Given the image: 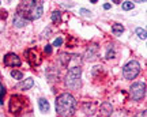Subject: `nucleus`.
I'll return each instance as SVG.
<instances>
[{
    "label": "nucleus",
    "instance_id": "nucleus-1",
    "mask_svg": "<svg viewBox=\"0 0 147 117\" xmlns=\"http://www.w3.org/2000/svg\"><path fill=\"white\" fill-rule=\"evenodd\" d=\"M44 12V0H21L16 14L27 21L40 19Z\"/></svg>",
    "mask_w": 147,
    "mask_h": 117
},
{
    "label": "nucleus",
    "instance_id": "nucleus-2",
    "mask_svg": "<svg viewBox=\"0 0 147 117\" xmlns=\"http://www.w3.org/2000/svg\"><path fill=\"white\" fill-rule=\"evenodd\" d=\"M55 105H56V112L60 117H71L76 109V100L74 98L72 94L64 93L56 98Z\"/></svg>",
    "mask_w": 147,
    "mask_h": 117
},
{
    "label": "nucleus",
    "instance_id": "nucleus-3",
    "mask_svg": "<svg viewBox=\"0 0 147 117\" xmlns=\"http://www.w3.org/2000/svg\"><path fill=\"white\" fill-rule=\"evenodd\" d=\"M80 76H82V68L80 67H74L65 75V85L69 89H79L80 87Z\"/></svg>",
    "mask_w": 147,
    "mask_h": 117
},
{
    "label": "nucleus",
    "instance_id": "nucleus-4",
    "mask_svg": "<svg viewBox=\"0 0 147 117\" xmlns=\"http://www.w3.org/2000/svg\"><path fill=\"white\" fill-rule=\"evenodd\" d=\"M139 74H140V64L136 60H131L123 68V76L127 80H134Z\"/></svg>",
    "mask_w": 147,
    "mask_h": 117
},
{
    "label": "nucleus",
    "instance_id": "nucleus-5",
    "mask_svg": "<svg viewBox=\"0 0 147 117\" xmlns=\"http://www.w3.org/2000/svg\"><path fill=\"white\" fill-rule=\"evenodd\" d=\"M129 95L134 101H140L146 97V83L144 82H135L129 87Z\"/></svg>",
    "mask_w": 147,
    "mask_h": 117
},
{
    "label": "nucleus",
    "instance_id": "nucleus-6",
    "mask_svg": "<svg viewBox=\"0 0 147 117\" xmlns=\"http://www.w3.org/2000/svg\"><path fill=\"white\" fill-rule=\"evenodd\" d=\"M25 105H26V100L19 94H15V95L11 97L10 100V112L14 113V114H19L23 110Z\"/></svg>",
    "mask_w": 147,
    "mask_h": 117
},
{
    "label": "nucleus",
    "instance_id": "nucleus-7",
    "mask_svg": "<svg viewBox=\"0 0 147 117\" xmlns=\"http://www.w3.org/2000/svg\"><path fill=\"white\" fill-rule=\"evenodd\" d=\"M4 64L7 67H19L22 64V60L19 58V56L15 53H7L4 56Z\"/></svg>",
    "mask_w": 147,
    "mask_h": 117
},
{
    "label": "nucleus",
    "instance_id": "nucleus-8",
    "mask_svg": "<svg viewBox=\"0 0 147 117\" xmlns=\"http://www.w3.org/2000/svg\"><path fill=\"white\" fill-rule=\"evenodd\" d=\"M112 113H113L112 104H109V102L101 104V106H100V116L101 117H109V116H112Z\"/></svg>",
    "mask_w": 147,
    "mask_h": 117
},
{
    "label": "nucleus",
    "instance_id": "nucleus-9",
    "mask_svg": "<svg viewBox=\"0 0 147 117\" xmlns=\"http://www.w3.org/2000/svg\"><path fill=\"white\" fill-rule=\"evenodd\" d=\"M27 23H29V21H27V19H25V18H22L21 15H18V14H15V15H14L12 25H14L15 27H25V26H27Z\"/></svg>",
    "mask_w": 147,
    "mask_h": 117
},
{
    "label": "nucleus",
    "instance_id": "nucleus-10",
    "mask_svg": "<svg viewBox=\"0 0 147 117\" xmlns=\"http://www.w3.org/2000/svg\"><path fill=\"white\" fill-rule=\"evenodd\" d=\"M38 106H40V110H41L42 113H48L49 109H51L49 102H48L47 98H40V100H38Z\"/></svg>",
    "mask_w": 147,
    "mask_h": 117
},
{
    "label": "nucleus",
    "instance_id": "nucleus-11",
    "mask_svg": "<svg viewBox=\"0 0 147 117\" xmlns=\"http://www.w3.org/2000/svg\"><path fill=\"white\" fill-rule=\"evenodd\" d=\"M26 54H27V57H29V61H30L33 65L38 63V60H36V58H38V56H37V52L34 49H29L26 52Z\"/></svg>",
    "mask_w": 147,
    "mask_h": 117
},
{
    "label": "nucleus",
    "instance_id": "nucleus-12",
    "mask_svg": "<svg viewBox=\"0 0 147 117\" xmlns=\"http://www.w3.org/2000/svg\"><path fill=\"white\" fill-rule=\"evenodd\" d=\"M33 79L32 78H27V79L22 80L21 83H19V89H22V90H29L30 87H33Z\"/></svg>",
    "mask_w": 147,
    "mask_h": 117
},
{
    "label": "nucleus",
    "instance_id": "nucleus-13",
    "mask_svg": "<svg viewBox=\"0 0 147 117\" xmlns=\"http://www.w3.org/2000/svg\"><path fill=\"white\" fill-rule=\"evenodd\" d=\"M124 32V26L120 25V23H115L113 26H112V33L115 34V36H121Z\"/></svg>",
    "mask_w": 147,
    "mask_h": 117
},
{
    "label": "nucleus",
    "instance_id": "nucleus-14",
    "mask_svg": "<svg viewBox=\"0 0 147 117\" xmlns=\"http://www.w3.org/2000/svg\"><path fill=\"white\" fill-rule=\"evenodd\" d=\"M59 57H60V58H59V61H60V64H61L63 67H67V65H68L69 57H71L68 53H61L60 56H59Z\"/></svg>",
    "mask_w": 147,
    "mask_h": 117
},
{
    "label": "nucleus",
    "instance_id": "nucleus-15",
    "mask_svg": "<svg viewBox=\"0 0 147 117\" xmlns=\"http://www.w3.org/2000/svg\"><path fill=\"white\" fill-rule=\"evenodd\" d=\"M135 33L138 34V37L140 38V40H146L147 38V33L144 29H142V27H136L135 29Z\"/></svg>",
    "mask_w": 147,
    "mask_h": 117
},
{
    "label": "nucleus",
    "instance_id": "nucleus-16",
    "mask_svg": "<svg viewBox=\"0 0 147 117\" xmlns=\"http://www.w3.org/2000/svg\"><path fill=\"white\" fill-rule=\"evenodd\" d=\"M61 21V12L60 11H53L52 12V22L53 23H59Z\"/></svg>",
    "mask_w": 147,
    "mask_h": 117
},
{
    "label": "nucleus",
    "instance_id": "nucleus-17",
    "mask_svg": "<svg viewBox=\"0 0 147 117\" xmlns=\"http://www.w3.org/2000/svg\"><path fill=\"white\" fill-rule=\"evenodd\" d=\"M11 76L16 80H22L23 79V74H22L21 71H16V69H12L11 71Z\"/></svg>",
    "mask_w": 147,
    "mask_h": 117
},
{
    "label": "nucleus",
    "instance_id": "nucleus-18",
    "mask_svg": "<svg viewBox=\"0 0 147 117\" xmlns=\"http://www.w3.org/2000/svg\"><path fill=\"white\" fill-rule=\"evenodd\" d=\"M134 3H131V1H124L123 3V10L124 11H129V10H132L134 8Z\"/></svg>",
    "mask_w": 147,
    "mask_h": 117
},
{
    "label": "nucleus",
    "instance_id": "nucleus-19",
    "mask_svg": "<svg viewBox=\"0 0 147 117\" xmlns=\"http://www.w3.org/2000/svg\"><path fill=\"white\" fill-rule=\"evenodd\" d=\"M79 14H80V15H83V16H91L93 15V14H91V11L86 10V8H80V10H79Z\"/></svg>",
    "mask_w": 147,
    "mask_h": 117
},
{
    "label": "nucleus",
    "instance_id": "nucleus-20",
    "mask_svg": "<svg viewBox=\"0 0 147 117\" xmlns=\"http://www.w3.org/2000/svg\"><path fill=\"white\" fill-rule=\"evenodd\" d=\"M61 45H63V38L61 37H57L53 41V46H57L59 48V46H61Z\"/></svg>",
    "mask_w": 147,
    "mask_h": 117
},
{
    "label": "nucleus",
    "instance_id": "nucleus-21",
    "mask_svg": "<svg viewBox=\"0 0 147 117\" xmlns=\"http://www.w3.org/2000/svg\"><path fill=\"white\" fill-rule=\"evenodd\" d=\"M5 94V87L3 85H0V104H3V97Z\"/></svg>",
    "mask_w": 147,
    "mask_h": 117
},
{
    "label": "nucleus",
    "instance_id": "nucleus-22",
    "mask_svg": "<svg viewBox=\"0 0 147 117\" xmlns=\"http://www.w3.org/2000/svg\"><path fill=\"white\" fill-rule=\"evenodd\" d=\"M93 50H94V52H97V48H93ZM87 57H90L89 60H94L95 54L93 53V52H90V50H87Z\"/></svg>",
    "mask_w": 147,
    "mask_h": 117
},
{
    "label": "nucleus",
    "instance_id": "nucleus-23",
    "mask_svg": "<svg viewBox=\"0 0 147 117\" xmlns=\"http://www.w3.org/2000/svg\"><path fill=\"white\" fill-rule=\"evenodd\" d=\"M44 50H45V53L51 54V53H52V45H47V46L44 48Z\"/></svg>",
    "mask_w": 147,
    "mask_h": 117
},
{
    "label": "nucleus",
    "instance_id": "nucleus-24",
    "mask_svg": "<svg viewBox=\"0 0 147 117\" xmlns=\"http://www.w3.org/2000/svg\"><path fill=\"white\" fill-rule=\"evenodd\" d=\"M113 56H115V50H113V49H109L108 53H106V58H110V57H113Z\"/></svg>",
    "mask_w": 147,
    "mask_h": 117
},
{
    "label": "nucleus",
    "instance_id": "nucleus-25",
    "mask_svg": "<svg viewBox=\"0 0 147 117\" xmlns=\"http://www.w3.org/2000/svg\"><path fill=\"white\" fill-rule=\"evenodd\" d=\"M135 117H146V110H144V112H140L139 114H136Z\"/></svg>",
    "mask_w": 147,
    "mask_h": 117
},
{
    "label": "nucleus",
    "instance_id": "nucleus-26",
    "mask_svg": "<svg viewBox=\"0 0 147 117\" xmlns=\"http://www.w3.org/2000/svg\"><path fill=\"white\" fill-rule=\"evenodd\" d=\"M104 8H105V10H109V8H110V4H109V3H105V4H104Z\"/></svg>",
    "mask_w": 147,
    "mask_h": 117
},
{
    "label": "nucleus",
    "instance_id": "nucleus-27",
    "mask_svg": "<svg viewBox=\"0 0 147 117\" xmlns=\"http://www.w3.org/2000/svg\"><path fill=\"white\" fill-rule=\"evenodd\" d=\"M112 1H113L115 4H120V3H121V0H112Z\"/></svg>",
    "mask_w": 147,
    "mask_h": 117
},
{
    "label": "nucleus",
    "instance_id": "nucleus-28",
    "mask_svg": "<svg viewBox=\"0 0 147 117\" xmlns=\"http://www.w3.org/2000/svg\"><path fill=\"white\" fill-rule=\"evenodd\" d=\"M91 3H97V0H91Z\"/></svg>",
    "mask_w": 147,
    "mask_h": 117
},
{
    "label": "nucleus",
    "instance_id": "nucleus-29",
    "mask_svg": "<svg viewBox=\"0 0 147 117\" xmlns=\"http://www.w3.org/2000/svg\"><path fill=\"white\" fill-rule=\"evenodd\" d=\"M136 1H146V0H136Z\"/></svg>",
    "mask_w": 147,
    "mask_h": 117
}]
</instances>
